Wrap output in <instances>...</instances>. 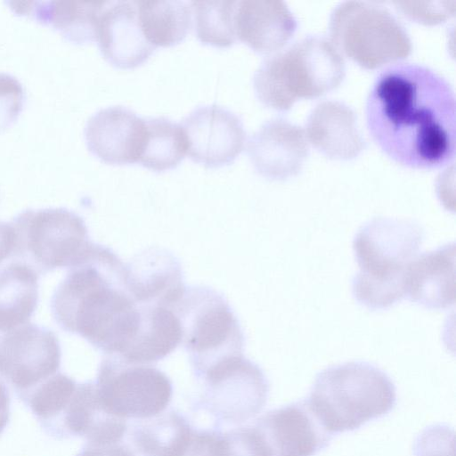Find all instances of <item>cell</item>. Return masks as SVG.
I'll return each instance as SVG.
<instances>
[{
    "mask_svg": "<svg viewBox=\"0 0 456 456\" xmlns=\"http://www.w3.org/2000/svg\"><path fill=\"white\" fill-rule=\"evenodd\" d=\"M395 4L405 17L425 25L440 24L455 13V1L399 2Z\"/></svg>",
    "mask_w": 456,
    "mask_h": 456,
    "instance_id": "30",
    "label": "cell"
},
{
    "mask_svg": "<svg viewBox=\"0 0 456 456\" xmlns=\"http://www.w3.org/2000/svg\"><path fill=\"white\" fill-rule=\"evenodd\" d=\"M423 240V228L412 220L376 217L362 225L353 240L359 265L352 281L354 299L371 311L401 301L407 267Z\"/></svg>",
    "mask_w": 456,
    "mask_h": 456,
    "instance_id": "3",
    "label": "cell"
},
{
    "mask_svg": "<svg viewBox=\"0 0 456 456\" xmlns=\"http://www.w3.org/2000/svg\"><path fill=\"white\" fill-rule=\"evenodd\" d=\"M149 419L134 432V443L145 456H185L194 431L178 414L173 412Z\"/></svg>",
    "mask_w": 456,
    "mask_h": 456,
    "instance_id": "26",
    "label": "cell"
},
{
    "mask_svg": "<svg viewBox=\"0 0 456 456\" xmlns=\"http://www.w3.org/2000/svg\"><path fill=\"white\" fill-rule=\"evenodd\" d=\"M13 247V231L10 223L0 221V265L10 258Z\"/></svg>",
    "mask_w": 456,
    "mask_h": 456,
    "instance_id": "32",
    "label": "cell"
},
{
    "mask_svg": "<svg viewBox=\"0 0 456 456\" xmlns=\"http://www.w3.org/2000/svg\"><path fill=\"white\" fill-rule=\"evenodd\" d=\"M94 385L102 406L123 419L159 415L172 397L171 381L163 371L112 355L102 361Z\"/></svg>",
    "mask_w": 456,
    "mask_h": 456,
    "instance_id": "9",
    "label": "cell"
},
{
    "mask_svg": "<svg viewBox=\"0 0 456 456\" xmlns=\"http://www.w3.org/2000/svg\"><path fill=\"white\" fill-rule=\"evenodd\" d=\"M254 427L268 456H314L332 437L312 411L307 399L266 412Z\"/></svg>",
    "mask_w": 456,
    "mask_h": 456,
    "instance_id": "13",
    "label": "cell"
},
{
    "mask_svg": "<svg viewBox=\"0 0 456 456\" xmlns=\"http://www.w3.org/2000/svg\"><path fill=\"white\" fill-rule=\"evenodd\" d=\"M346 76L345 61L332 42L311 35L265 58L253 75L257 99L266 107L289 110L301 99L336 89Z\"/></svg>",
    "mask_w": 456,
    "mask_h": 456,
    "instance_id": "4",
    "label": "cell"
},
{
    "mask_svg": "<svg viewBox=\"0 0 456 456\" xmlns=\"http://www.w3.org/2000/svg\"><path fill=\"white\" fill-rule=\"evenodd\" d=\"M174 311L181 322L182 343L198 376L226 357L243 354L245 338L238 318L214 289L186 287Z\"/></svg>",
    "mask_w": 456,
    "mask_h": 456,
    "instance_id": "8",
    "label": "cell"
},
{
    "mask_svg": "<svg viewBox=\"0 0 456 456\" xmlns=\"http://www.w3.org/2000/svg\"><path fill=\"white\" fill-rule=\"evenodd\" d=\"M146 132L138 162L155 171L179 164L187 153V140L181 124L169 118H145Z\"/></svg>",
    "mask_w": 456,
    "mask_h": 456,
    "instance_id": "25",
    "label": "cell"
},
{
    "mask_svg": "<svg viewBox=\"0 0 456 456\" xmlns=\"http://www.w3.org/2000/svg\"><path fill=\"white\" fill-rule=\"evenodd\" d=\"M204 456H268L255 427L226 434L207 432Z\"/></svg>",
    "mask_w": 456,
    "mask_h": 456,
    "instance_id": "28",
    "label": "cell"
},
{
    "mask_svg": "<svg viewBox=\"0 0 456 456\" xmlns=\"http://www.w3.org/2000/svg\"><path fill=\"white\" fill-rule=\"evenodd\" d=\"M39 277L20 261L11 260L0 268V331L29 322L38 305Z\"/></svg>",
    "mask_w": 456,
    "mask_h": 456,
    "instance_id": "22",
    "label": "cell"
},
{
    "mask_svg": "<svg viewBox=\"0 0 456 456\" xmlns=\"http://www.w3.org/2000/svg\"><path fill=\"white\" fill-rule=\"evenodd\" d=\"M455 244L417 256L408 265L404 297L430 310H445L455 303Z\"/></svg>",
    "mask_w": 456,
    "mask_h": 456,
    "instance_id": "18",
    "label": "cell"
},
{
    "mask_svg": "<svg viewBox=\"0 0 456 456\" xmlns=\"http://www.w3.org/2000/svg\"><path fill=\"white\" fill-rule=\"evenodd\" d=\"M234 26L237 39L259 53H277L293 37L297 22L284 2L236 1Z\"/></svg>",
    "mask_w": 456,
    "mask_h": 456,
    "instance_id": "17",
    "label": "cell"
},
{
    "mask_svg": "<svg viewBox=\"0 0 456 456\" xmlns=\"http://www.w3.org/2000/svg\"><path fill=\"white\" fill-rule=\"evenodd\" d=\"M126 273L115 252L97 244L86 261L69 269L51 298L53 318L62 330L120 359L134 346L154 306L134 299Z\"/></svg>",
    "mask_w": 456,
    "mask_h": 456,
    "instance_id": "2",
    "label": "cell"
},
{
    "mask_svg": "<svg viewBox=\"0 0 456 456\" xmlns=\"http://www.w3.org/2000/svg\"><path fill=\"white\" fill-rule=\"evenodd\" d=\"M126 268L127 288L141 304L174 309L186 289L180 263L166 250L148 249L126 264Z\"/></svg>",
    "mask_w": 456,
    "mask_h": 456,
    "instance_id": "19",
    "label": "cell"
},
{
    "mask_svg": "<svg viewBox=\"0 0 456 456\" xmlns=\"http://www.w3.org/2000/svg\"><path fill=\"white\" fill-rule=\"evenodd\" d=\"M77 384L69 376L58 371L19 399L31 411L48 436L61 440L62 423Z\"/></svg>",
    "mask_w": 456,
    "mask_h": 456,
    "instance_id": "24",
    "label": "cell"
},
{
    "mask_svg": "<svg viewBox=\"0 0 456 456\" xmlns=\"http://www.w3.org/2000/svg\"><path fill=\"white\" fill-rule=\"evenodd\" d=\"M247 151L256 171L275 181L298 175L309 155L305 131L281 118L264 122L249 137Z\"/></svg>",
    "mask_w": 456,
    "mask_h": 456,
    "instance_id": "14",
    "label": "cell"
},
{
    "mask_svg": "<svg viewBox=\"0 0 456 456\" xmlns=\"http://www.w3.org/2000/svg\"><path fill=\"white\" fill-rule=\"evenodd\" d=\"M77 456H134L126 447L118 444H93L86 443Z\"/></svg>",
    "mask_w": 456,
    "mask_h": 456,
    "instance_id": "31",
    "label": "cell"
},
{
    "mask_svg": "<svg viewBox=\"0 0 456 456\" xmlns=\"http://www.w3.org/2000/svg\"><path fill=\"white\" fill-rule=\"evenodd\" d=\"M10 224V258L27 264L39 275L81 264L97 246L90 240L84 219L66 208L25 209Z\"/></svg>",
    "mask_w": 456,
    "mask_h": 456,
    "instance_id": "6",
    "label": "cell"
},
{
    "mask_svg": "<svg viewBox=\"0 0 456 456\" xmlns=\"http://www.w3.org/2000/svg\"><path fill=\"white\" fill-rule=\"evenodd\" d=\"M105 1H33L8 2L18 14L29 16L37 22L53 27L77 44L97 38L98 24Z\"/></svg>",
    "mask_w": 456,
    "mask_h": 456,
    "instance_id": "21",
    "label": "cell"
},
{
    "mask_svg": "<svg viewBox=\"0 0 456 456\" xmlns=\"http://www.w3.org/2000/svg\"><path fill=\"white\" fill-rule=\"evenodd\" d=\"M61 345L45 326L28 322L0 331V379L20 398L59 371Z\"/></svg>",
    "mask_w": 456,
    "mask_h": 456,
    "instance_id": "10",
    "label": "cell"
},
{
    "mask_svg": "<svg viewBox=\"0 0 456 456\" xmlns=\"http://www.w3.org/2000/svg\"><path fill=\"white\" fill-rule=\"evenodd\" d=\"M305 134L317 151L331 159H353L365 148L354 110L340 101L317 104L307 118Z\"/></svg>",
    "mask_w": 456,
    "mask_h": 456,
    "instance_id": "20",
    "label": "cell"
},
{
    "mask_svg": "<svg viewBox=\"0 0 456 456\" xmlns=\"http://www.w3.org/2000/svg\"><path fill=\"white\" fill-rule=\"evenodd\" d=\"M98 46L116 67L134 68L155 50L145 37L138 18L136 1H108L100 16Z\"/></svg>",
    "mask_w": 456,
    "mask_h": 456,
    "instance_id": "16",
    "label": "cell"
},
{
    "mask_svg": "<svg viewBox=\"0 0 456 456\" xmlns=\"http://www.w3.org/2000/svg\"><path fill=\"white\" fill-rule=\"evenodd\" d=\"M138 18L146 39L155 47L176 45L191 27V2L181 0L136 1Z\"/></svg>",
    "mask_w": 456,
    "mask_h": 456,
    "instance_id": "23",
    "label": "cell"
},
{
    "mask_svg": "<svg viewBox=\"0 0 456 456\" xmlns=\"http://www.w3.org/2000/svg\"><path fill=\"white\" fill-rule=\"evenodd\" d=\"M26 101L22 84L12 75L0 72V131L19 117Z\"/></svg>",
    "mask_w": 456,
    "mask_h": 456,
    "instance_id": "29",
    "label": "cell"
},
{
    "mask_svg": "<svg viewBox=\"0 0 456 456\" xmlns=\"http://www.w3.org/2000/svg\"><path fill=\"white\" fill-rule=\"evenodd\" d=\"M308 403L330 434L352 431L388 413L395 387L382 370L366 362L330 366L317 374Z\"/></svg>",
    "mask_w": 456,
    "mask_h": 456,
    "instance_id": "5",
    "label": "cell"
},
{
    "mask_svg": "<svg viewBox=\"0 0 456 456\" xmlns=\"http://www.w3.org/2000/svg\"><path fill=\"white\" fill-rule=\"evenodd\" d=\"M329 31L339 53L366 69L402 61L412 50L405 28L376 2L340 3L330 13Z\"/></svg>",
    "mask_w": 456,
    "mask_h": 456,
    "instance_id": "7",
    "label": "cell"
},
{
    "mask_svg": "<svg viewBox=\"0 0 456 456\" xmlns=\"http://www.w3.org/2000/svg\"><path fill=\"white\" fill-rule=\"evenodd\" d=\"M145 132V118L123 105L98 110L84 129L88 150L110 164L138 162Z\"/></svg>",
    "mask_w": 456,
    "mask_h": 456,
    "instance_id": "15",
    "label": "cell"
},
{
    "mask_svg": "<svg viewBox=\"0 0 456 456\" xmlns=\"http://www.w3.org/2000/svg\"><path fill=\"white\" fill-rule=\"evenodd\" d=\"M200 377L212 395L215 408L226 419L244 421L257 414L266 403V377L243 354L216 362Z\"/></svg>",
    "mask_w": 456,
    "mask_h": 456,
    "instance_id": "11",
    "label": "cell"
},
{
    "mask_svg": "<svg viewBox=\"0 0 456 456\" xmlns=\"http://www.w3.org/2000/svg\"><path fill=\"white\" fill-rule=\"evenodd\" d=\"M10 387L0 379V435L9 423L11 416Z\"/></svg>",
    "mask_w": 456,
    "mask_h": 456,
    "instance_id": "33",
    "label": "cell"
},
{
    "mask_svg": "<svg viewBox=\"0 0 456 456\" xmlns=\"http://www.w3.org/2000/svg\"><path fill=\"white\" fill-rule=\"evenodd\" d=\"M181 125L187 140V154L206 167L231 163L244 148L246 131L242 119L222 105H199Z\"/></svg>",
    "mask_w": 456,
    "mask_h": 456,
    "instance_id": "12",
    "label": "cell"
},
{
    "mask_svg": "<svg viewBox=\"0 0 456 456\" xmlns=\"http://www.w3.org/2000/svg\"><path fill=\"white\" fill-rule=\"evenodd\" d=\"M195 33L199 40L217 47H227L236 40L234 14L236 1H191Z\"/></svg>",
    "mask_w": 456,
    "mask_h": 456,
    "instance_id": "27",
    "label": "cell"
},
{
    "mask_svg": "<svg viewBox=\"0 0 456 456\" xmlns=\"http://www.w3.org/2000/svg\"><path fill=\"white\" fill-rule=\"evenodd\" d=\"M365 116L373 141L398 164L433 169L454 159V91L428 67L401 63L382 71L367 97Z\"/></svg>",
    "mask_w": 456,
    "mask_h": 456,
    "instance_id": "1",
    "label": "cell"
}]
</instances>
